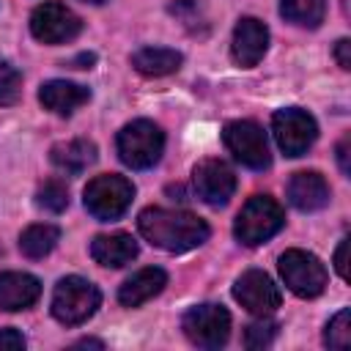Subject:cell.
<instances>
[{"label": "cell", "mask_w": 351, "mask_h": 351, "mask_svg": "<svg viewBox=\"0 0 351 351\" xmlns=\"http://www.w3.org/2000/svg\"><path fill=\"white\" fill-rule=\"evenodd\" d=\"M88 99H90V90L85 85H77V82H69V80H49L38 90V101L47 110L58 112V115H71Z\"/></svg>", "instance_id": "ac0fdd59"}, {"label": "cell", "mask_w": 351, "mask_h": 351, "mask_svg": "<svg viewBox=\"0 0 351 351\" xmlns=\"http://www.w3.org/2000/svg\"><path fill=\"white\" fill-rule=\"evenodd\" d=\"M181 52L176 49H167V47H143L132 55V66L145 74V77H165V74H173L178 71L181 66Z\"/></svg>", "instance_id": "ffe728a7"}, {"label": "cell", "mask_w": 351, "mask_h": 351, "mask_svg": "<svg viewBox=\"0 0 351 351\" xmlns=\"http://www.w3.org/2000/svg\"><path fill=\"white\" fill-rule=\"evenodd\" d=\"M222 140L228 151L247 167L252 170H266L271 156H269V140L266 132L255 121H230L222 129Z\"/></svg>", "instance_id": "9c48e42d"}, {"label": "cell", "mask_w": 351, "mask_h": 351, "mask_svg": "<svg viewBox=\"0 0 351 351\" xmlns=\"http://www.w3.org/2000/svg\"><path fill=\"white\" fill-rule=\"evenodd\" d=\"M271 132L285 156H302L310 151V145L318 137V123L310 112L299 107H285L277 110L271 118Z\"/></svg>", "instance_id": "ba28073f"}, {"label": "cell", "mask_w": 351, "mask_h": 351, "mask_svg": "<svg viewBox=\"0 0 351 351\" xmlns=\"http://www.w3.org/2000/svg\"><path fill=\"white\" fill-rule=\"evenodd\" d=\"M181 329L197 348H219L230 337V315L222 304H195L184 313Z\"/></svg>", "instance_id": "8992f818"}, {"label": "cell", "mask_w": 351, "mask_h": 351, "mask_svg": "<svg viewBox=\"0 0 351 351\" xmlns=\"http://www.w3.org/2000/svg\"><path fill=\"white\" fill-rule=\"evenodd\" d=\"M285 225V211L282 206L271 197V195H252L244 208L236 217L233 233L241 244L247 247H258L263 241H269L274 233H280V228Z\"/></svg>", "instance_id": "3957f363"}, {"label": "cell", "mask_w": 351, "mask_h": 351, "mask_svg": "<svg viewBox=\"0 0 351 351\" xmlns=\"http://www.w3.org/2000/svg\"><path fill=\"white\" fill-rule=\"evenodd\" d=\"M25 348V337L16 329H0V351H19Z\"/></svg>", "instance_id": "4316f807"}, {"label": "cell", "mask_w": 351, "mask_h": 351, "mask_svg": "<svg viewBox=\"0 0 351 351\" xmlns=\"http://www.w3.org/2000/svg\"><path fill=\"white\" fill-rule=\"evenodd\" d=\"M348 244H351V239H343L337 252H335V269L343 280H348Z\"/></svg>", "instance_id": "83f0119b"}, {"label": "cell", "mask_w": 351, "mask_h": 351, "mask_svg": "<svg viewBox=\"0 0 351 351\" xmlns=\"http://www.w3.org/2000/svg\"><path fill=\"white\" fill-rule=\"evenodd\" d=\"M280 274L285 285L302 299H313L326 288V266L304 250H285L280 255Z\"/></svg>", "instance_id": "52a82bcc"}, {"label": "cell", "mask_w": 351, "mask_h": 351, "mask_svg": "<svg viewBox=\"0 0 351 351\" xmlns=\"http://www.w3.org/2000/svg\"><path fill=\"white\" fill-rule=\"evenodd\" d=\"M74 348H104V343L101 340H93V337H82V340L74 343Z\"/></svg>", "instance_id": "1f68e13d"}, {"label": "cell", "mask_w": 351, "mask_h": 351, "mask_svg": "<svg viewBox=\"0 0 351 351\" xmlns=\"http://www.w3.org/2000/svg\"><path fill=\"white\" fill-rule=\"evenodd\" d=\"M266 49H269V30H266V25L261 19H255V16H241L236 30H233V47H230L233 60L239 66L250 69V66H255L266 55Z\"/></svg>", "instance_id": "4fadbf2b"}, {"label": "cell", "mask_w": 351, "mask_h": 351, "mask_svg": "<svg viewBox=\"0 0 351 351\" xmlns=\"http://www.w3.org/2000/svg\"><path fill=\"white\" fill-rule=\"evenodd\" d=\"M22 96V74L11 63H0V107L16 104Z\"/></svg>", "instance_id": "484cf974"}, {"label": "cell", "mask_w": 351, "mask_h": 351, "mask_svg": "<svg viewBox=\"0 0 351 351\" xmlns=\"http://www.w3.org/2000/svg\"><path fill=\"white\" fill-rule=\"evenodd\" d=\"M324 343L329 348H337V351H346L351 346V310L348 307H343L340 313H335V318L326 324Z\"/></svg>", "instance_id": "cb8c5ba5"}, {"label": "cell", "mask_w": 351, "mask_h": 351, "mask_svg": "<svg viewBox=\"0 0 351 351\" xmlns=\"http://www.w3.org/2000/svg\"><path fill=\"white\" fill-rule=\"evenodd\" d=\"M85 208L90 217L110 222L126 214V208L134 200V184L126 176L118 173H107V176H96L93 181H88L85 192H82Z\"/></svg>", "instance_id": "5b68a950"}, {"label": "cell", "mask_w": 351, "mask_h": 351, "mask_svg": "<svg viewBox=\"0 0 351 351\" xmlns=\"http://www.w3.org/2000/svg\"><path fill=\"white\" fill-rule=\"evenodd\" d=\"M280 14L299 27H318L326 14V0H280Z\"/></svg>", "instance_id": "7402d4cb"}, {"label": "cell", "mask_w": 351, "mask_h": 351, "mask_svg": "<svg viewBox=\"0 0 351 351\" xmlns=\"http://www.w3.org/2000/svg\"><path fill=\"white\" fill-rule=\"evenodd\" d=\"M167 285V274L159 266H145L140 271H134L121 288H118V302L123 307H140L148 299H154L156 293H162Z\"/></svg>", "instance_id": "2e32d148"}, {"label": "cell", "mask_w": 351, "mask_h": 351, "mask_svg": "<svg viewBox=\"0 0 351 351\" xmlns=\"http://www.w3.org/2000/svg\"><path fill=\"white\" fill-rule=\"evenodd\" d=\"M101 304V293L99 288L85 280V277H63L58 285H55V293H52V315L66 324V326H80L85 324Z\"/></svg>", "instance_id": "277c9868"}, {"label": "cell", "mask_w": 351, "mask_h": 351, "mask_svg": "<svg viewBox=\"0 0 351 351\" xmlns=\"http://www.w3.org/2000/svg\"><path fill=\"white\" fill-rule=\"evenodd\" d=\"M93 63H96V55H93V52H80V55L71 58L66 66H69V69H90Z\"/></svg>", "instance_id": "4dcf8cb0"}, {"label": "cell", "mask_w": 351, "mask_h": 351, "mask_svg": "<svg viewBox=\"0 0 351 351\" xmlns=\"http://www.w3.org/2000/svg\"><path fill=\"white\" fill-rule=\"evenodd\" d=\"M90 258L99 266L121 269L137 258V241L129 233H101L90 241Z\"/></svg>", "instance_id": "e0dca14e"}, {"label": "cell", "mask_w": 351, "mask_h": 351, "mask_svg": "<svg viewBox=\"0 0 351 351\" xmlns=\"http://www.w3.org/2000/svg\"><path fill=\"white\" fill-rule=\"evenodd\" d=\"M118 156L132 170H148L162 159L165 151V132L154 121H132L118 132Z\"/></svg>", "instance_id": "7a4b0ae2"}, {"label": "cell", "mask_w": 351, "mask_h": 351, "mask_svg": "<svg viewBox=\"0 0 351 351\" xmlns=\"http://www.w3.org/2000/svg\"><path fill=\"white\" fill-rule=\"evenodd\" d=\"M82 3H90V5H101V3H107V0H82Z\"/></svg>", "instance_id": "d6a6232c"}, {"label": "cell", "mask_w": 351, "mask_h": 351, "mask_svg": "<svg viewBox=\"0 0 351 351\" xmlns=\"http://www.w3.org/2000/svg\"><path fill=\"white\" fill-rule=\"evenodd\" d=\"M288 200L299 211H318L329 203V184L315 170H299L288 181Z\"/></svg>", "instance_id": "5bb4252c"}, {"label": "cell", "mask_w": 351, "mask_h": 351, "mask_svg": "<svg viewBox=\"0 0 351 351\" xmlns=\"http://www.w3.org/2000/svg\"><path fill=\"white\" fill-rule=\"evenodd\" d=\"M335 58H337V66L340 69H351V41L348 38H340L337 44H335Z\"/></svg>", "instance_id": "f546056e"}, {"label": "cell", "mask_w": 351, "mask_h": 351, "mask_svg": "<svg viewBox=\"0 0 351 351\" xmlns=\"http://www.w3.org/2000/svg\"><path fill=\"white\" fill-rule=\"evenodd\" d=\"M58 241H60V230H58L55 225H49V222H38V225H30V228L22 230V236H19V250H22L25 258L38 261V258L49 255Z\"/></svg>", "instance_id": "44dd1931"}, {"label": "cell", "mask_w": 351, "mask_h": 351, "mask_svg": "<svg viewBox=\"0 0 351 351\" xmlns=\"http://www.w3.org/2000/svg\"><path fill=\"white\" fill-rule=\"evenodd\" d=\"M274 337H277V324L266 315H261L258 321H252L244 329V346L247 348H266L274 343Z\"/></svg>", "instance_id": "d4e9b609"}, {"label": "cell", "mask_w": 351, "mask_h": 351, "mask_svg": "<svg viewBox=\"0 0 351 351\" xmlns=\"http://www.w3.org/2000/svg\"><path fill=\"white\" fill-rule=\"evenodd\" d=\"M195 192L208 206H225L236 192V173L222 159H203L192 170Z\"/></svg>", "instance_id": "7c38bea8"}, {"label": "cell", "mask_w": 351, "mask_h": 351, "mask_svg": "<svg viewBox=\"0 0 351 351\" xmlns=\"http://www.w3.org/2000/svg\"><path fill=\"white\" fill-rule=\"evenodd\" d=\"M36 203L49 214H60L69 206V186L60 178H47L36 192Z\"/></svg>", "instance_id": "603a6c76"}, {"label": "cell", "mask_w": 351, "mask_h": 351, "mask_svg": "<svg viewBox=\"0 0 351 351\" xmlns=\"http://www.w3.org/2000/svg\"><path fill=\"white\" fill-rule=\"evenodd\" d=\"M337 165H340V170H343V176H348L351 173V159H348V154H351V137L346 134L340 143H337Z\"/></svg>", "instance_id": "f1b7e54d"}, {"label": "cell", "mask_w": 351, "mask_h": 351, "mask_svg": "<svg viewBox=\"0 0 351 351\" xmlns=\"http://www.w3.org/2000/svg\"><path fill=\"white\" fill-rule=\"evenodd\" d=\"M137 228L145 241L165 252H189L200 247L208 239V225L206 219L189 214V211H173V208H159L148 206L137 217Z\"/></svg>", "instance_id": "6da1fadb"}, {"label": "cell", "mask_w": 351, "mask_h": 351, "mask_svg": "<svg viewBox=\"0 0 351 351\" xmlns=\"http://www.w3.org/2000/svg\"><path fill=\"white\" fill-rule=\"evenodd\" d=\"M41 296V282L27 271H3L0 274V310H27Z\"/></svg>", "instance_id": "9a60e30c"}, {"label": "cell", "mask_w": 351, "mask_h": 351, "mask_svg": "<svg viewBox=\"0 0 351 351\" xmlns=\"http://www.w3.org/2000/svg\"><path fill=\"white\" fill-rule=\"evenodd\" d=\"M49 159L58 170L69 173V176H80L82 170H88V165L96 162V145L85 137L69 140V143H58L49 151Z\"/></svg>", "instance_id": "d6986e66"}, {"label": "cell", "mask_w": 351, "mask_h": 351, "mask_svg": "<svg viewBox=\"0 0 351 351\" xmlns=\"http://www.w3.org/2000/svg\"><path fill=\"white\" fill-rule=\"evenodd\" d=\"M233 299H236L244 310H250V313H255V315H269V313H274V310L280 307L282 293H280V288L274 285V280H271L266 271L250 269V271H244V274L236 280V285H233Z\"/></svg>", "instance_id": "8fae6325"}, {"label": "cell", "mask_w": 351, "mask_h": 351, "mask_svg": "<svg viewBox=\"0 0 351 351\" xmlns=\"http://www.w3.org/2000/svg\"><path fill=\"white\" fill-rule=\"evenodd\" d=\"M80 30H82V19L58 0L41 3L30 14V33L41 44H66L77 38Z\"/></svg>", "instance_id": "30bf717a"}]
</instances>
